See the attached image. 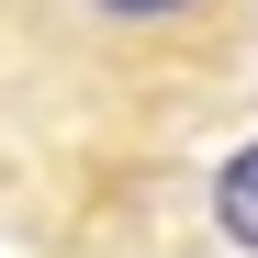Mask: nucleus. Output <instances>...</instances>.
Here are the masks:
<instances>
[{
	"instance_id": "f03ea898",
	"label": "nucleus",
	"mask_w": 258,
	"mask_h": 258,
	"mask_svg": "<svg viewBox=\"0 0 258 258\" xmlns=\"http://www.w3.org/2000/svg\"><path fill=\"white\" fill-rule=\"evenodd\" d=\"M191 213H202V236L225 247V258H258V123L202 168V191H191Z\"/></svg>"
},
{
	"instance_id": "f257e3e1",
	"label": "nucleus",
	"mask_w": 258,
	"mask_h": 258,
	"mask_svg": "<svg viewBox=\"0 0 258 258\" xmlns=\"http://www.w3.org/2000/svg\"><path fill=\"white\" fill-rule=\"evenodd\" d=\"M68 34L90 45H123V56H168V45H202V34L236 23V0H56Z\"/></svg>"
}]
</instances>
